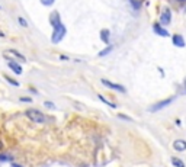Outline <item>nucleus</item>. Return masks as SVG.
<instances>
[{"mask_svg":"<svg viewBox=\"0 0 186 167\" xmlns=\"http://www.w3.org/2000/svg\"><path fill=\"white\" fill-rule=\"evenodd\" d=\"M0 148H2V144H0Z\"/></svg>","mask_w":186,"mask_h":167,"instance_id":"nucleus-28","label":"nucleus"},{"mask_svg":"<svg viewBox=\"0 0 186 167\" xmlns=\"http://www.w3.org/2000/svg\"><path fill=\"white\" fill-rule=\"evenodd\" d=\"M172 164L174 167H186L185 163L180 160V158H177V157H172Z\"/></svg>","mask_w":186,"mask_h":167,"instance_id":"nucleus-12","label":"nucleus"},{"mask_svg":"<svg viewBox=\"0 0 186 167\" xmlns=\"http://www.w3.org/2000/svg\"><path fill=\"white\" fill-rule=\"evenodd\" d=\"M44 105H45V107H50V109H54V107H55V105H54V103H51V102H45Z\"/></svg>","mask_w":186,"mask_h":167,"instance_id":"nucleus-21","label":"nucleus"},{"mask_svg":"<svg viewBox=\"0 0 186 167\" xmlns=\"http://www.w3.org/2000/svg\"><path fill=\"white\" fill-rule=\"evenodd\" d=\"M25 115L32 122H35V124H44L46 121V116L41 111H38V109H28L26 112H25Z\"/></svg>","mask_w":186,"mask_h":167,"instance_id":"nucleus-1","label":"nucleus"},{"mask_svg":"<svg viewBox=\"0 0 186 167\" xmlns=\"http://www.w3.org/2000/svg\"><path fill=\"white\" fill-rule=\"evenodd\" d=\"M173 148H174L176 151H179V153L186 151V141L185 140H176L173 142Z\"/></svg>","mask_w":186,"mask_h":167,"instance_id":"nucleus-10","label":"nucleus"},{"mask_svg":"<svg viewBox=\"0 0 186 167\" xmlns=\"http://www.w3.org/2000/svg\"><path fill=\"white\" fill-rule=\"evenodd\" d=\"M20 102H26V103H31V102H32V99H31V97H20Z\"/></svg>","mask_w":186,"mask_h":167,"instance_id":"nucleus-22","label":"nucleus"},{"mask_svg":"<svg viewBox=\"0 0 186 167\" xmlns=\"http://www.w3.org/2000/svg\"><path fill=\"white\" fill-rule=\"evenodd\" d=\"M153 29H154V32L157 33V35H160V36H164V38H166V36H169V35H170V33H169V31H166V29L161 26L160 23H154Z\"/></svg>","mask_w":186,"mask_h":167,"instance_id":"nucleus-9","label":"nucleus"},{"mask_svg":"<svg viewBox=\"0 0 186 167\" xmlns=\"http://www.w3.org/2000/svg\"><path fill=\"white\" fill-rule=\"evenodd\" d=\"M119 118H122V119H125V121H129V122H133V119L129 118V116H125V115H118Z\"/></svg>","mask_w":186,"mask_h":167,"instance_id":"nucleus-23","label":"nucleus"},{"mask_svg":"<svg viewBox=\"0 0 186 167\" xmlns=\"http://www.w3.org/2000/svg\"><path fill=\"white\" fill-rule=\"evenodd\" d=\"M173 100H174V97H169V99L166 100H161V102H157L156 105H153V106H150V112H157V111H160V109H163V107H166L167 105H170Z\"/></svg>","mask_w":186,"mask_h":167,"instance_id":"nucleus-4","label":"nucleus"},{"mask_svg":"<svg viewBox=\"0 0 186 167\" xmlns=\"http://www.w3.org/2000/svg\"><path fill=\"white\" fill-rule=\"evenodd\" d=\"M7 54H13L16 58H19V60H20V61H23V63L26 61V58H25V57H23V55H22L20 53H18L16 49H9V51H7Z\"/></svg>","mask_w":186,"mask_h":167,"instance_id":"nucleus-13","label":"nucleus"},{"mask_svg":"<svg viewBox=\"0 0 186 167\" xmlns=\"http://www.w3.org/2000/svg\"><path fill=\"white\" fill-rule=\"evenodd\" d=\"M7 64H9V68L13 71L15 74H22V66H20L19 63H16V61H12V60H7Z\"/></svg>","mask_w":186,"mask_h":167,"instance_id":"nucleus-7","label":"nucleus"},{"mask_svg":"<svg viewBox=\"0 0 186 167\" xmlns=\"http://www.w3.org/2000/svg\"><path fill=\"white\" fill-rule=\"evenodd\" d=\"M172 20V10L169 7H164L163 12H161V16H160V25H169Z\"/></svg>","mask_w":186,"mask_h":167,"instance_id":"nucleus-3","label":"nucleus"},{"mask_svg":"<svg viewBox=\"0 0 186 167\" xmlns=\"http://www.w3.org/2000/svg\"><path fill=\"white\" fill-rule=\"evenodd\" d=\"M98 97H99V99L102 100L103 103H106L108 106H111V107H116V105H115V103H112V102H109V100H108L106 97L103 96V94H98Z\"/></svg>","mask_w":186,"mask_h":167,"instance_id":"nucleus-14","label":"nucleus"},{"mask_svg":"<svg viewBox=\"0 0 186 167\" xmlns=\"http://www.w3.org/2000/svg\"><path fill=\"white\" fill-rule=\"evenodd\" d=\"M10 160H12L10 155H7V154H0V161H10Z\"/></svg>","mask_w":186,"mask_h":167,"instance_id":"nucleus-17","label":"nucleus"},{"mask_svg":"<svg viewBox=\"0 0 186 167\" xmlns=\"http://www.w3.org/2000/svg\"><path fill=\"white\" fill-rule=\"evenodd\" d=\"M6 81H9V83H10V84H13V86H19V83H18L16 80H12L9 76H6Z\"/></svg>","mask_w":186,"mask_h":167,"instance_id":"nucleus-19","label":"nucleus"},{"mask_svg":"<svg viewBox=\"0 0 186 167\" xmlns=\"http://www.w3.org/2000/svg\"><path fill=\"white\" fill-rule=\"evenodd\" d=\"M129 3H131V6H133L134 10H140V7H141L140 0H129Z\"/></svg>","mask_w":186,"mask_h":167,"instance_id":"nucleus-16","label":"nucleus"},{"mask_svg":"<svg viewBox=\"0 0 186 167\" xmlns=\"http://www.w3.org/2000/svg\"><path fill=\"white\" fill-rule=\"evenodd\" d=\"M185 89H186V80H185Z\"/></svg>","mask_w":186,"mask_h":167,"instance_id":"nucleus-27","label":"nucleus"},{"mask_svg":"<svg viewBox=\"0 0 186 167\" xmlns=\"http://www.w3.org/2000/svg\"><path fill=\"white\" fill-rule=\"evenodd\" d=\"M67 33V29L66 26L61 23V25H58V26L54 28L53 31V35H51V41H53V44H58V42H61L63 41V38L66 36Z\"/></svg>","mask_w":186,"mask_h":167,"instance_id":"nucleus-2","label":"nucleus"},{"mask_svg":"<svg viewBox=\"0 0 186 167\" xmlns=\"http://www.w3.org/2000/svg\"><path fill=\"white\" fill-rule=\"evenodd\" d=\"M176 2H177V3H185L186 0H176Z\"/></svg>","mask_w":186,"mask_h":167,"instance_id":"nucleus-25","label":"nucleus"},{"mask_svg":"<svg viewBox=\"0 0 186 167\" xmlns=\"http://www.w3.org/2000/svg\"><path fill=\"white\" fill-rule=\"evenodd\" d=\"M18 20H19V23L22 26H28V22L25 20V18H18Z\"/></svg>","mask_w":186,"mask_h":167,"instance_id":"nucleus-20","label":"nucleus"},{"mask_svg":"<svg viewBox=\"0 0 186 167\" xmlns=\"http://www.w3.org/2000/svg\"><path fill=\"white\" fill-rule=\"evenodd\" d=\"M102 84H105L106 87H109L111 90H116V92H121V93H125V87L118 84V83H112V81L109 80H105V79H102Z\"/></svg>","mask_w":186,"mask_h":167,"instance_id":"nucleus-5","label":"nucleus"},{"mask_svg":"<svg viewBox=\"0 0 186 167\" xmlns=\"http://www.w3.org/2000/svg\"><path fill=\"white\" fill-rule=\"evenodd\" d=\"M172 41H173V45L174 47H179V48H183L186 45L185 42V38L182 36V35H179V33H174L172 36Z\"/></svg>","mask_w":186,"mask_h":167,"instance_id":"nucleus-6","label":"nucleus"},{"mask_svg":"<svg viewBox=\"0 0 186 167\" xmlns=\"http://www.w3.org/2000/svg\"><path fill=\"white\" fill-rule=\"evenodd\" d=\"M3 35H5V33H3V32H0V36H3Z\"/></svg>","mask_w":186,"mask_h":167,"instance_id":"nucleus-26","label":"nucleus"},{"mask_svg":"<svg viewBox=\"0 0 186 167\" xmlns=\"http://www.w3.org/2000/svg\"><path fill=\"white\" fill-rule=\"evenodd\" d=\"M50 23L53 25V28L61 25V19H60V13L58 12H53L50 15Z\"/></svg>","mask_w":186,"mask_h":167,"instance_id":"nucleus-8","label":"nucleus"},{"mask_svg":"<svg viewBox=\"0 0 186 167\" xmlns=\"http://www.w3.org/2000/svg\"><path fill=\"white\" fill-rule=\"evenodd\" d=\"M54 2H55V0H41V3H42L44 6H53Z\"/></svg>","mask_w":186,"mask_h":167,"instance_id":"nucleus-18","label":"nucleus"},{"mask_svg":"<svg viewBox=\"0 0 186 167\" xmlns=\"http://www.w3.org/2000/svg\"><path fill=\"white\" fill-rule=\"evenodd\" d=\"M109 38H111V31L109 29H102L100 31V39L103 41L106 45H109Z\"/></svg>","mask_w":186,"mask_h":167,"instance_id":"nucleus-11","label":"nucleus"},{"mask_svg":"<svg viewBox=\"0 0 186 167\" xmlns=\"http://www.w3.org/2000/svg\"><path fill=\"white\" fill-rule=\"evenodd\" d=\"M112 49H113V47H112V45H108V47L105 48V49H102V51H100V53H99V57H105V55H108V54L111 53Z\"/></svg>","mask_w":186,"mask_h":167,"instance_id":"nucleus-15","label":"nucleus"},{"mask_svg":"<svg viewBox=\"0 0 186 167\" xmlns=\"http://www.w3.org/2000/svg\"><path fill=\"white\" fill-rule=\"evenodd\" d=\"M10 167H22V166H19V164H16V163H13V164H10Z\"/></svg>","mask_w":186,"mask_h":167,"instance_id":"nucleus-24","label":"nucleus"}]
</instances>
